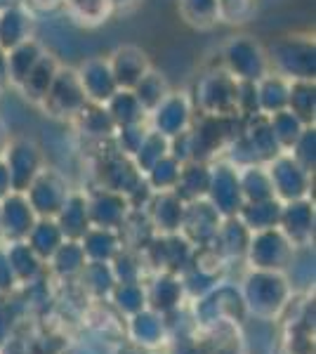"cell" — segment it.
Masks as SVG:
<instances>
[{"mask_svg": "<svg viewBox=\"0 0 316 354\" xmlns=\"http://www.w3.org/2000/svg\"><path fill=\"white\" fill-rule=\"evenodd\" d=\"M267 59L269 64L277 66L279 76L288 78V81H314V43L307 41V38H279V41L269 45Z\"/></svg>", "mask_w": 316, "mask_h": 354, "instance_id": "cell-1", "label": "cell"}, {"mask_svg": "<svg viewBox=\"0 0 316 354\" xmlns=\"http://www.w3.org/2000/svg\"><path fill=\"white\" fill-rule=\"evenodd\" d=\"M222 59H224V66H227L224 71L236 78V81L257 83L262 76L269 73L267 50L250 36L232 38V41L224 45Z\"/></svg>", "mask_w": 316, "mask_h": 354, "instance_id": "cell-2", "label": "cell"}, {"mask_svg": "<svg viewBox=\"0 0 316 354\" xmlns=\"http://www.w3.org/2000/svg\"><path fill=\"white\" fill-rule=\"evenodd\" d=\"M239 81L227 71L205 73L196 85V102L205 116H236Z\"/></svg>", "mask_w": 316, "mask_h": 354, "instance_id": "cell-3", "label": "cell"}, {"mask_svg": "<svg viewBox=\"0 0 316 354\" xmlns=\"http://www.w3.org/2000/svg\"><path fill=\"white\" fill-rule=\"evenodd\" d=\"M43 104L53 116L62 118L78 116L83 111V106L88 104V97L83 93L76 68H57V76L50 85L48 95H45Z\"/></svg>", "mask_w": 316, "mask_h": 354, "instance_id": "cell-4", "label": "cell"}, {"mask_svg": "<svg viewBox=\"0 0 316 354\" xmlns=\"http://www.w3.org/2000/svg\"><path fill=\"white\" fill-rule=\"evenodd\" d=\"M151 121L156 133L165 135L168 140L170 137H177L189 130V123H192V104H189L185 95L168 93L151 109Z\"/></svg>", "mask_w": 316, "mask_h": 354, "instance_id": "cell-5", "label": "cell"}, {"mask_svg": "<svg viewBox=\"0 0 316 354\" xmlns=\"http://www.w3.org/2000/svg\"><path fill=\"white\" fill-rule=\"evenodd\" d=\"M76 73L90 104H106L111 100V95L118 90L116 78H113L111 66H109V59H104V57L85 59Z\"/></svg>", "mask_w": 316, "mask_h": 354, "instance_id": "cell-6", "label": "cell"}, {"mask_svg": "<svg viewBox=\"0 0 316 354\" xmlns=\"http://www.w3.org/2000/svg\"><path fill=\"white\" fill-rule=\"evenodd\" d=\"M109 66H111V73L120 90H132L151 68L147 53L137 45H120L113 50L109 57Z\"/></svg>", "mask_w": 316, "mask_h": 354, "instance_id": "cell-7", "label": "cell"}, {"mask_svg": "<svg viewBox=\"0 0 316 354\" xmlns=\"http://www.w3.org/2000/svg\"><path fill=\"white\" fill-rule=\"evenodd\" d=\"M288 90L290 81L284 76H274L267 73L255 83V95H257V111L264 116H272L277 111L288 109Z\"/></svg>", "mask_w": 316, "mask_h": 354, "instance_id": "cell-8", "label": "cell"}, {"mask_svg": "<svg viewBox=\"0 0 316 354\" xmlns=\"http://www.w3.org/2000/svg\"><path fill=\"white\" fill-rule=\"evenodd\" d=\"M40 57H43V50H40V45L33 43L31 38L19 43L17 48L8 50V57H5V76L12 83L21 85L26 81L28 73H31V68L38 64Z\"/></svg>", "mask_w": 316, "mask_h": 354, "instance_id": "cell-9", "label": "cell"}, {"mask_svg": "<svg viewBox=\"0 0 316 354\" xmlns=\"http://www.w3.org/2000/svg\"><path fill=\"white\" fill-rule=\"evenodd\" d=\"M243 142L250 147L255 156L269 158V156H277L279 153V145L272 135V128H269V121L264 113H255L250 116L248 125L243 128Z\"/></svg>", "mask_w": 316, "mask_h": 354, "instance_id": "cell-10", "label": "cell"}, {"mask_svg": "<svg viewBox=\"0 0 316 354\" xmlns=\"http://www.w3.org/2000/svg\"><path fill=\"white\" fill-rule=\"evenodd\" d=\"M177 10L185 24L198 31L212 28L220 21V0H177Z\"/></svg>", "mask_w": 316, "mask_h": 354, "instance_id": "cell-11", "label": "cell"}, {"mask_svg": "<svg viewBox=\"0 0 316 354\" xmlns=\"http://www.w3.org/2000/svg\"><path fill=\"white\" fill-rule=\"evenodd\" d=\"M104 106H106L109 116L113 118V123H116V128H120V125H132V123H145L147 111L132 90L118 88Z\"/></svg>", "mask_w": 316, "mask_h": 354, "instance_id": "cell-12", "label": "cell"}, {"mask_svg": "<svg viewBox=\"0 0 316 354\" xmlns=\"http://www.w3.org/2000/svg\"><path fill=\"white\" fill-rule=\"evenodd\" d=\"M31 21L19 8H8L0 12V48L12 50L19 43L28 41Z\"/></svg>", "mask_w": 316, "mask_h": 354, "instance_id": "cell-13", "label": "cell"}, {"mask_svg": "<svg viewBox=\"0 0 316 354\" xmlns=\"http://www.w3.org/2000/svg\"><path fill=\"white\" fill-rule=\"evenodd\" d=\"M57 68L59 66H57V62L53 59V57L43 55L19 88H24V93L31 97L33 102H43L45 95H48V90H50V85H53V81H55V76H57Z\"/></svg>", "mask_w": 316, "mask_h": 354, "instance_id": "cell-14", "label": "cell"}, {"mask_svg": "<svg viewBox=\"0 0 316 354\" xmlns=\"http://www.w3.org/2000/svg\"><path fill=\"white\" fill-rule=\"evenodd\" d=\"M288 111L295 113L304 125L314 123L316 111V90L314 81H290L288 90Z\"/></svg>", "mask_w": 316, "mask_h": 354, "instance_id": "cell-15", "label": "cell"}, {"mask_svg": "<svg viewBox=\"0 0 316 354\" xmlns=\"http://www.w3.org/2000/svg\"><path fill=\"white\" fill-rule=\"evenodd\" d=\"M8 161H10V175L15 180H19L21 175L31 177L36 173L38 161H40V151L33 142L28 140H17L15 145H10L8 151Z\"/></svg>", "mask_w": 316, "mask_h": 354, "instance_id": "cell-16", "label": "cell"}, {"mask_svg": "<svg viewBox=\"0 0 316 354\" xmlns=\"http://www.w3.org/2000/svg\"><path fill=\"white\" fill-rule=\"evenodd\" d=\"M267 121H269V128H272V135L279 147H292L297 142V137L302 135V130L307 128V125L288 109L272 113V116H267Z\"/></svg>", "mask_w": 316, "mask_h": 354, "instance_id": "cell-17", "label": "cell"}, {"mask_svg": "<svg viewBox=\"0 0 316 354\" xmlns=\"http://www.w3.org/2000/svg\"><path fill=\"white\" fill-rule=\"evenodd\" d=\"M132 93H135V97L140 100V104L145 106V111H151L154 106L170 93V88H168V81H165L158 71L149 68L145 76H142V81L132 88Z\"/></svg>", "mask_w": 316, "mask_h": 354, "instance_id": "cell-18", "label": "cell"}, {"mask_svg": "<svg viewBox=\"0 0 316 354\" xmlns=\"http://www.w3.org/2000/svg\"><path fill=\"white\" fill-rule=\"evenodd\" d=\"M78 116H80V125H83V133H90L97 137L116 133V123H113V118L109 116L104 104H90L88 102Z\"/></svg>", "mask_w": 316, "mask_h": 354, "instance_id": "cell-19", "label": "cell"}, {"mask_svg": "<svg viewBox=\"0 0 316 354\" xmlns=\"http://www.w3.org/2000/svg\"><path fill=\"white\" fill-rule=\"evenodd\" d=\"M168 147H170V140L165 135L156 133V130H147V135L142 137L140 147H137V158H140V163L145 165H154L156 161L168 153Z\"/></svg>", "mask_w": 316, "mask_h": 354, "instance_id": "cell-20", "label": "cell"}, {"mask_svg": "<svg viewBox=\"0 0 316 354\" xmlns=\"http://www.w3.org/2000/svg\"><path fill=\"white\" fill-rule=\"evenodd\" d=\"M73 8V12L78 17H83V19L88 21H100L104 19L106 12H109V0H68Z\"/></svg>", "mask_w": 316, "mask_h": 354, "instance_id": "cell-21", "label": "cell"}, {"mask_svg": "<svg viewBox=\"0 0 316 354\" xmlns=\"http://www.w3.org/2000/svg\"><path fill=\"white\" fill-rule=\"evenodd\" d=\"M252 0H220V19L241 21L248 15Z\"/></svg>", "mask_w": 316, "mask_h": 354, "instance_id": "cell-22", "label": "cell"}, {"mask_svg": "<svg viewBox=\"0 0 316 354\" xmlns=\"http://www.w3.org/2000/svg\"><path fill=\"white\" fill-rule=\"evenodd\" d=\"M297 149V161H304V163H314V128L307 125L302 130V135L297 137V142L292 145Z\"/></svg>", "mask_w": 316, "mask_h": 354, "instance_id": "cell-23", "label": "cell"}, {"mask_svg": "<svg viewBox=\"0 0 316 354\" xmlns=\"http://www.w3.org/2000/svg\"><path fill=\"white\" fill-rule=\"evenodd\" d=\"M137 0H109V5L111 8H118V10H125V8H130V5H135Z\"/></svg>", "mask_w": 316, "mask_h": 354, "instance_id": "cell-24", "label": "cell"}, {"mask_svg": "<svg viewBox=\"0 0 316 354\" xmlns=\"http://www.w3.org/2000/svg\"><path fill=\"white\" fill-rule=\"evenodd\" d=\"M5 147H8V128L0 123V151H3Z\"/></svg>", "mask_w": 316, "mask_h": 354, "instance_id": "cell-25", "label": "cell"}]
</instances>
